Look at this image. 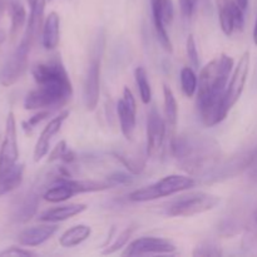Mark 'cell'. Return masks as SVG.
<instances>
[{"mask_svg": "<svg viewBox=\"0 0 257 257\" xmlns=\"http://www.w3.org/2000/svg\"><path fill=\"white\" fill-rule=\"evenodd\" d=\"M220 25L222 32L230 37L235 30H242L245 25L243 10L235 0H217Z\"/></svg>", "mask_w": 257, "mask_h": 257, "instance_id": "cell-12", "label": "cell"}, {"mask_svg": "<svg viewBox=\"0 0 257 257\" xmlns=\"http://www.w3.org/2000/svg\"><path fill=\"white\" fill-rule=\"evenodd\" d=\"M117 113L119 117L120 130H122L123 136L131 141L136 130V112L128 108L123 99H120L117 104Z\"/></svg>", "mask_w": 257, "mask_h": 257, "instance_id": "cell-25", "label": "cell"}, {"mask_svg": "<svg viewBox=\"0 0 257 257\" xmlns=\"http://www.w3.org/2000/svg\"><path fill=\"white\" fill-rule=\"evenodd\" d=\"M256 158L257 150H247L227 158L223 162L220 161L210 172L203 176L205 182H222V181L230 180V178H235L236 176L241 175L247 168H250L256 161Z\"/></svg>", "mask_w": 257, "mask_h": 257, "instance_id": "cell-6", "label": "cell"}, {"mask_svg": "<svg viewBox=\"0 0 257 257\" xmlns=\"http://www.w3.org/2000/svg\"><path fill=\"white\" fill-rule=\"evenodd\" d=\"M176 246L171 241L160 237H142L132 241L125 248L123 256L163 255L176 252Z\"/></svg>", "mask_w": 257, "mask_h": 257, "instance_id": "cell-10", "label": "cell"}, {"mask_svg": "<svg viewBox=\"0 0 257 257\" xmlns=\"http://www.w3.org/2000/svg\"><path fill=\"white\" fill-rule=\"evenodd\" d=\"M113 156L133 175H140L145 170L146 160L141 153H128L123 152V151H117V152H113Z\"/></svg>", "mask_w": 257, "mask_h": 257, "instance_id": "cell-26", "label": "cell"}, {"mask_svg": "<svg viewBox=\"0 0 257 257\" xmlns=\"http://www.w3.org/2000/svg\"><path fill=\"white\" fill-rule=\"evenodd\" d=\"M248 69H250V52H245L241 55L237 67L235 68V72L231 78V82L226 88V102L230 109L236 104L242 94L246 80H247Z\"/></svg>", "mask_w": 257, "mask_h": 257, "instance_id": "cell-13", "label": "cell"}, {"mask_svg": "<svg viewBox=\"0 0 257 257\" xmlns=\"http://www.w3.org/2000/svg\"><path fill=\"white\" fill-rule=\"evenodd\" d=\"M160 3L161 0H151V8H152V18H153V24H155L156 34H157L158 40H160L161 45L163 49L168 53H172V43H171L170 37H168L167 29L166 25L162 20V15H161L160 9Z\"/></svg>", "mask_w": 257, "mask_h": 257, "instance_id": "cell-21", "label": "cell"}, {"mask_svg": "<svg viewBox=\"0 0 257 257\" xmlns=\"http://www.w3.org/2000/svg\"><path fill=\"white\" fill-rule=\"evenodd\" d=\"M100 93V62L98 58L92 60L88 69L87 78L84 83L83 99L88 110H94L99 102Z\"/></svg>", "mask_w": 257, "mask_h": 257, "instance_id": "cell-14", "label": "cell"}, {"mask_svg": "<svg viewBox=\"0 0 257 257\" xmlns=\"http://www.w3.org/2000/svg\"><path fill=\"white\" fill-rule=\"evenodd\" d=\"M32 74L38 88L25 97L24 108L27 110L59 108L72 98V82L58 55L49 62L35 64Z\"/></svg>", "mask_w": 257, "mask_h": 257, "instance_id": "cell-1", "label": "cell"}, {"mask_svg": "<svg viewBox=\"0 0 257 257\" xmlns=\"http://www.w3.org/2000/svg\"><path fill=\"white\" fill-rule=\"evenodd\" d=\"M87 210V206L83 203H69V205H63L59 207L52 208L39 216V221L43 222H52L57 223L60 221H65L68 218H72L79 213L84 212Z\"/></svg>", "mask_w": 257, "mask_h": 257, "instance_id": "cell-18", "label": "cell"}, {"mask_svg": "<svg viewBox=\"0 0 257 257\" xmlns=\"http://www.w3.org/2000/svg\"><path fill=\"white\" fill-rule=\"evenodd\" d=\"M34 43L23 37L17 49L0 65V84L10 87L17 83L28 68V55Z\"/></svg>", "mask_w": 257, "mask_h": 257, "instance_id": "cell-7", "label": "cell"}, {"mask_svg": "<svg viewBox=\"0 0 257 257\" xmlns=\"http://www.w3.org/2000/svg\"><path fill=\"white\" fill-rule=\"evenodd\" d=\"M181 87L186 97H192L198 88V80L192 68L185 67L181 70Z\"/></svg>", "mask_w": 257, "mask_h": 257, "instance_id": "cell-29", "label": "cell"}, {"mask_svg": "<svg viewBox=\"0 0 257 257\" xmlns=\"http://www.w3.org/2000/svg\"><path fill=\"white\" fill-rule=\"evenodd\" d=\"M161 15H162V20L165 25H170L173 20V15H175V8H173L172 0H161L160 3Z\"/></svg>", "mask_w": 257, "mask_h": 257, "instance_id": "cell-34", "label": "cell"}, {"mask_svg": "<svg viewBox=\"0 0 257 257\" xmlns=\"http://www.w3.org/2000/svg\"><path fill=\"white\" fill-rule=\"evenodd\" d=\"M135 77H136V83H137L138 90H140L141 99L145 104H150L151 98H152V90H151V85L148 83L147 73L143 67L136 68L135 70Z\"/></svg>", "mask_w": 257, "mask_h": 257, "instance_id": "cell-28", "label": "cell"}, {"mask_svg": "<svg viewBox=\"0 0 257 257\" xmlns=\"http://www.w3.org/2000/svg\"><path fill=\"white\" fill-rule=\"evenodd\" d=\"M49 114H50L49 110H42V112L37 113V114H35V115L30 117L29 119L27 120V122L23 123V127H24L25 130H33V128H34L35 125L39 124V123L42 122L43 119H45V118H47Z\"/></svg>", "mask_w": 257, "mask_h": 257, "instance_id": "cell-36", "label": "cell"}, {"mask_svg": "<svg viewBox=\"0 0 257 257\" xmlns=\"http://www.w3.org/2000/svg\"><path fill=\"white\" fill-rule=\"evenodd\" d=\"M220 197L206 192H193L181 196L168 205L166 213L172 217H191L215 208Z\"/></svg>", "mask_w": 257, "mask_h": 257, "instance_id": "cell-5", "label": "cell"}, {"mask_svg": "<svg viewBox=\"0 0 257 257\" xmlns=\"http://www.w3.org/2000/svg\"><path fill=\"white\" fill-rule=\"evenodd\" d=\"M163 97H165V115L166 120L171 127H175L178 119V107L177 100L172 89L167 84L163 85Z\"/></svg>", "mask_w": 257, "mask_h": 257, "instance_id": "cell-27", "label": "cell"}, {"mask_svg": "<svg viewBox=\"0 0 257 257\" xmlns=\"http://www.w3.org/2000/svg\"><path fill=\"white\" fill-rule=\"evenodd\" d=\"M9 13L10 20H12L9 37L12 42H14L18 35H19V33L23 30V28H24L25 23H27V12H25V8L23 7L22 3L17 2V0H12L9 3Z\"/></svg>", "mask_w": 257, "mask_h": 257, "instance_id": "cell-23", "label": "cell"}, {"mask_svg": "<svg viewBox=\"0 0 257 257\" xmlns=\"http://www.w3.org/2000/svg\"><path fill=\"white\" fill-rule=\"evenodd\" d=\"M186 53H187V58L190 60V64L192 68L198 69L200 68V57H198V50L196 47V42L193 35H188L187 42H186Z\"/></svg>", "mask_w": 257, "mask_h": 257, "instance_id": "cell-33", "label": "cell"}, {"mask_svg": "<svg viewBox=\"0 0 257 257\" xmlns=\"http://www.w3.org/2000/svg\"><path fill=\"white\" fill-rule=\"evenodd\" d=\"M136 228L137 227H136L135 225H132V226H128L125 230H123L122 232H120L119 235L115 237L114 242H113L112 245L107 246V247L103 250V252H102L103 255H112V253L117 252V251H119L120 248L124 247V246L128 243V241H130V238L132 237V235H133V232L136 231Z\"/></svg>", "mask_w": 257, "mask_h": 257, "instance_id": "cell-30", "label": "cell"}, {"mask_svg": "<svg viewBox=\"0 0 257 257\" xmlns=\"http://www.w3.org/2000/svg\"><path fill=\"white\" fill-rule=\"evenodd\" d=\"M193 256H206V257H218L222 255L221 248L212 241H205L201 242L197 247L195 248L192 253Z\"/></svg>", "mask_w": 257, "mask_h": 257, "instance_id": "cell-32", "label": "cell"}, {"mask_svg": "<svg viewBox=\"0 0 257 257\" xmlns=\"http://www.w3.org/2000/svg\"><path fill=\"white\" fill-rule=\"evenodd\" d=\"M68 117H69V110H63L62 113H59L57 117L53 118V119L45 125L44 130L40 133L37 145H35L34 153H33L34 162H39L43 157L47 156L48 151H49L50 141H52V138L59 132L63 123H64V120L67 119Z\"/></svg>", "mask_w": 257, "mask_h": 257, "instance_id": "cell-15", "label": "cell"}, {"mask_svg": "<svg viewBox=\"0 0 257 257\" xmlns=\"http://www.w3.org/2000/svg\"><path fill=\"white\" fill-rule=\"evenodd\" d=\"M47 0H33L30 3V15L28 19L27 28L23 37L28 38L33 43L39 37L44 25V10Z\"/></svg>", "mask_w": 257, "mask_h": 257, "instance_id": "cell-17", "label": "cell"}, {"mask_svg": "<svg viewBox=\"0 0 257 257\" xmlns=\"http://www.w3.org/2000/svg\"><path fill=\"white\" fill-rule=\"evenodd\" d=\"M92 235V228L87 225H77L68 228L59 237V243L63 247H74L84 242Z\"/></svg>", "mask_w": 257, "mask_h": 257, "instance_id": "cell-22", "label": "cell"}, {"mask_svg": "<svg viewBox=\"0 0 257 257\" xmlns=\"http://www.w3.org/2000/svg\"><path fill=\"white\" fill-rule=\"evenodd\" d=\"M74 160V152L68 147L65 141H62V142L58 143L49 156V162H53V161H62V162L65 163H72Z\"/></svg>", "mask_w": 257, "mask_h": 257, "instance_id": "cell-31", "label": "cell"}, {"mask_svg": "<svg viewBox=\"0 0 257 257\" xmlns=\"http://www.w3.org/2000/svg\"><path fill=\"white\" fill-rule=\"evenodd\" d=\"M18 157H19V150H18L17 122H15L14 113L9 112L7 125H5L4 141L0 148V173L17 165Z\"/></svg>", "mask_w": 257, "mask_h": 257, "instance_id": "cell-9", "label": "cell"}, {"mask_svg": "<svg viewBox=\"0 0 257 257\" xmlns=\"http://www.w3.org/2000/svg\"><path fill=\"white\" fill-rule=\"evenodd\" d=\"M166 136V122L156 107L148 113L147 119V147L146 155L147 157H157L161 153L165 142Z\"/></svg>", "mask_w": 257, "mask_h": 257, "instance_id": "cell-11", "label": "cell"}, {"mask_svg": "<svg viewBox=\"0 0 257 257\" xmlns=\"http://www.w3.org/2000/svg\"><path fill=\"white\" fill-rule=\"evenodd\" d=\"M23 173H24V166L18 163L0 173V197L19 187L23 181Z\"/></svg>", "mask_w": 257, "mask_h": 257, "instance_id": "cell-20", "label": "cell"}, {"mask_svg": "<svg viewBox=\"0 0 257 257\" xmlns=\"http://www.w3.org/2000/svg\"><path fill=\"white\" fill-rule=\"evenodd\" d=\"M39 200L37 193H29L19 201L14 210V218L18 222H27L37 212Z\"/></svg>", "mask_w": 257, "mask_h": 257, "instance_id": "cell-24", "label": "cell"}, {"mask_svg": "<svg viewBox=\"0 0 257 257\" xmlns=\"http://www.w3.org/2000/svg\"><path fill=\"white\" fill-rule=\"evenodd\" d=\"M180 2V8L182 14L186 18L192 17L193 10H195V0H178Z\"/></svg>", "mask_w": 257, "mask_h": 257, "instance_id": "cell-38", "label": "cell"}, {"mask_svg": "<svg viewBox=\"0 0 257 257\" xmlns=\"http://www.w3.org/2000/svg\"><path fill=\"white\" fill-rule=\"evenodd\" d=\"M60 18L55 12L49 13L47 19L44 20L42 30V43L45 49L53 50L57 48L59 43V29Z\"/></svg>", "mask_w": 257, "mask_h": 257, "instance_id": "cell-19", "label": "cell"}, {"mask_svg": "<svg viewBox=\"0 0 257 257\" xmlns=\"http://www.w3.org/2000/svg\"><path fill=\"white\" fill-rule=\"evenodd\" d=\"M250 177L252 178L253 181H256V182H257V168H255V170H252V171H251V173H250Z\"/></svg>", "mask_w": 257, "mask_h": 257, "instance_id": "cell-43", "label": "cell"}, {"mask_svg": "<svg viewBox=\"0 0 257 257\" xmlns=\"http://www.w3.org/2000/svg\"><path fill=\"white\" fill-rule=\"evenodd\" d=\"M195 2H196V0H195Z\"/></svg>", "mask_w": 257, "mask_h": 257, "instance_id": "cell-45", "label": "cell"}, {"mask_svg": "<svg viewBox=\"0 0 257 257\" xmlns=\"http://www.w3.org/2000/svg\"><path fill=\"white\" fill-rule=\"evenodd\" d=\"M195 178L190 177V176L171 175L166 176L153 185L133 191L128 197L133 202H148V201L157 200V198L172 196L175 193L190 190V188L195 187Z\"/></svg>", "mask_w": 257, "mask_h": 257, "instance_id": "cell-4", "label": "cell"}, {"mask_svg": "<svg viewBox=\"0 0 257 257\" xmlns=\"http://www.w3.org/2000/svg\"><path fill=\"white\" fill-rule=\"evenodd\" d=\"M5 8H7V3H5V0H0V19H2L3 14H4Z\"/></svg>", "mask_w": 257, "mask_h": 257, "instance_id": "cell-41", "label": "cell"}, {"mask_svg": "<svg viewBox=\"0 0 257 257\" xmlns=\"http://www.w3.org/2000/svg\"><path fill=\"white\" fill-rule=\"evenodd\" d=\"M251 235L253 236V237L257 238V211L255 212V215H253V218H252V225H251Z\"/></svg>", "mask_w": 257, "mask_h": 257, "instance_id": "cell-39", "label": "cell"}, {"mask_svg": "<svg viewBox=\"0 0 257 257\" xmlns=\"http://www.w3.org/2000/svg\"><path fill=\"white\" fill-rule=\"evenodd\" d=\"M35 253L29 250H24L22 247H17V246H12V247L7 248V250L2 251L0 256H34Z\"/></svg>", "mask_w": 257, "mask_h": 257, "instance_id": "cell-37", "label": "cell"}, {"mask_svg": "<svg viewBox=\"0 0 257 257\" xmlns=\"http://www.w3.org/2000/svg\"><path fill=\"white\" fill-rule=\"evenodd\" d=\"M232 68L233 59L226 54L211 60L200 73L197 97L225 92Z\"/></svg>", "mask_w": 257, "mask_h": 257, "instance_id": "cell-3", "label": "cell"}, {"mask_svg": "<svg viewBox=\"0 0 257 257\" xmlns=\"http://www.w3.org/2000/svg\"><path fill=\"white\" fill-rule=\"evenodd\" d=\"M235 2L237 3L238 7H240L242 10H246V8H247L248 5V0H235Z\"/></svg>", "mask_w": 257, "mask_h": 257, "instance_id": "cell-40", "label": "cell"}, {"mask_svg": "<svg viewBox=\"0 0 257 257\" xmlns=\"http://www.w3.org/2000/svg\"><path fill=\"white\" fill-rule=\"evenodd\" d=\"M172 153L181 168L191 176H205L220 160L217 143L198 135L176 137L172 141Z\"/></svg>", "mask_w": 257, "mask_h": 257, "instance_id": "cell-2", "label": "cell"}, {"mask_svg": "<svg viewBox=\"0 0 257 257\" xmlns=\"http://www.w3.org/2000/svg\"><path fill=\"white\" fill-rule=\"evenodd\" d=\"M107 181L110 183L112 187H115L118 185H127V183L132 182V177L127 173H123V172H115L113 175L108 176Z\"/></svg>", "mask_w": 257, "mask_h": 257, "instance_id": "cell-35", "label": "cell"}, {"mask_svg": "<svg viewBox=\"0 0 257 257\" xmlns=\"http://www.w3.org/2000/svg\"><path fill=\"white\" fill-rule=\"evenodd\" d=\"M28 2H29V3H32V2H33V0H28Z\"/></svg>", "mask_w": 257, "mask_h": 257, "instance_id": "cell-44", "label": "cell"}, {"mask_svg": "<svg viewBox=\"0 0 257 257\" xmlns=\"http://www.w3.org/2000/svg\"><path fill=\"white\" fill-rule=\"evenodd\" d=\"M253 43H255V45H257V17H256L255 27H253Z\"/></svg>", "mask_w": 257, "mask_h": 257, "instance_id": "cell-42", "label": "cell"}, {"mask_svg": "<svg viewBox=\"0 0 257 257\" xmlns=\"http://www.w3.org/2000/svg\"><path fill=\"white\" fill-rule=\"evenodd\" d=\"M197 108L201 120L206 127H213L222 122L227 115L228 108L225 92L197 97Z\"/></svg>", "mask_w": 257, "mask_h": 257, "instance_id": "cell-8", "label": "cell"}, {"mask_svg": "<svg viewBox=\"0 0 257 257\" xmlns=\"http://www.w3.org/2000/svg\"><path fill=\"white\" fill-rule=\"evenodd\" d=\"M58 230V226L52 222H47L45 225L33 226V227L25 228L18 235V241L22 246H28V247H35L45 241L49 240Z\"/></svg>", "mask_w": 257, "mask_h": 257, "instance_id": "cell-16", "label": "cell"}]
</instances>
